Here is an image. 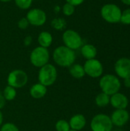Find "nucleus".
<instances>
[{
    "label": "nucleus",
    "instance_id": "obj_1",
    "mask_svg": "<svg viewBox=\"0 0 130 131\" xmlns=\"http://www.w3.org/2000/svg\"><path fill=\"white\" fill-rule=\"evenodd\" d=\"M54 61L59 66L63 68H69L76 60V54L74 50L61 45L56 48L53 52Z\"/></svg>",
    "mask_w": 130,
    "mask_h": 131
},
{
    "label": "nucleus",
    "instance_id": "obj_2",
    "mask_svg": "<svg viewBox=\"0 0 130 131\" xmlns=\"http://www.w3.org/2000/svg\"><path fill=\"white\" fill-rule=\"evenodd\" d=\"M100 88L102 92L107 94L109 96L119 92L121 88V82L118 77L114 74H105L103 75L99 82Z\"/></svg>",
    "mask_w": 130,
    "mask_h": 131
},
{
    "label": "nucleus",
    "instance_id": "obj_3",
    "mask_svg": "<svg viewBox=\"0 0 130 131\" xmlns=\"http://www.w3.org/2000/svg\"><path fill=\"white\" fill-rule=\"evenodd\" d=\"M122 10L116 4L107 3L103 5L100 10L101 17L108 23L116 24L120 22Z\"/></svg>",
    "mask_w": 130,
    "mask_h": 131
},
{
    "label": "nucleus",
    "instance_id": "obj_4",
    "mask_svg": "<svg viewBox=\"0 0 130 131\" xmlns=\"http://www.w3.org/2000/svg\"><path fill=\"white\" fill-rule=\"evenodd\" d=\"M57 78V71L56 68L51 64H47L40 68L38 71L39 83L45 87L51 86L56 81Z\"/></svg>",
    "mask_w": 130,
    "mask_h": 131
},
{
    "label": "nucleus",
    "instance_id": "obj_5",
    "mask_svg": "<svg viewBox=\"0 0 130 131\" xmlns=\"http://www.w3.org/2000/svg\"><path fill=\"white\" fill-rule=\"evenodd\" d=\"M50 60V53L48 48L38 46L34 48L30 54V61L36 68H41L48 64Z\"/></svg>",
    "mask_w": 130,
    "mask_h": 131
},
{
    "label": "nucleus",
    "instance_id": "obj_6",
    "mask_svg": "<svg viewBox=\"0 0 130 131\" xmlns=\"http://www.w3.org/2000/svg\"><path fill=\"white\" fill-rule=\"evenodd\" d=\"M62 40L64 46L74 51L80 48L83 45L82 37L77 31L73 29L65 30L62 35Z\"/></svg>",
    "mask_w": 130,
    "mask_h": 131
},
{
    "label": "nucleus",
    "instance_id": "obj_7",
    "mask_svg": "<svg viewBox=\"0 0 130 131\" xmlns=\"http://www.w3.org/2000/svg\"><path fill=\"white\" fill-rule=\"evenodd\" d=\"M113 127V125L110 117L103 114H97L93 117L90 122L92 131H111Z\"/></svg>",
    "mask_w": 130,
    "mask_h": 131
},
{
    "label": "nucleus",
    "instance_id": "obj_8",
    "mask_svg": "<svg viewBox=\"0 0 130 131\" xmlns=\"http://www.w3.org/2000/svg\"><path fill=\"white\" fill-rule=\"evenodd\" d=\"M28 80V75L24 71L16 69L8 74L7 82L9 86L14 88H21L27 84Z\"/></svg>",
    "mask_w": 130,
    "mask_h": 131
},
{
    "label": "nucleus",
    "instance_id": "obj_9",
    "mask_svg": "<svg viewBox=\"0 0 130 131\" xmlns=\"http://www.w3.org/2000/svg\"><path fill=\"white\" fill-rule=\"evenodd\" d=\"M25 18L28 21L29 25L35 27L42 26L47 21V15L45 12L38 8L30 9L28 12Z\"/></svg>",
    "mask_w": 130,
    "mask_h": 131
},
{
    "label": "nucleus",
    "instance_id": "obj_10",
    "mask_svg": "<svg viewBox=\"0 0 130 131\" xmlns=\"http://www.w3.org/2000/svg\"><path fill=\"white\" fill-rule=\"evenodd\" d=\"M85 74L93 78H100L103 72V67L102 63L96 59H90L87 60L84 65Z\"/></svg>",
    "mask_w": 130,
    "mask_h": 131
},
{
    "label": "nucleus",
    "instance_id": "obj_11",
    "mask_svg": "<svg viewBox=\"0 0 130 131\" xmlns=\"http://www.w3.org/2000/svg\"><path fill=\"white\" fill-rule=\"evenodd\" d=\"M114 69L119 78L123 80L130 78V58H121L118 59L115 63Z\"/></svg>",
    "mask_w": 130,
    "mask_h": 131
},
{
    "label": "nucleus",
    "instance_id": "obj_12",
    "mask_svg": "<svg viewBox=\"0 0 130 131\" xmlns=\"http://www.w3.org/2000/svg\"><path fill=\"white\" fill-rule=\"evenodd\" d=\"M110 119L113 125L121 127L128 123L129 120V114L126 109L116 110L113 112Z\"/></svg>",
    "mask_w": 130,
    "mask_h": 131
},
{
    "label": "nucleus",
    "instance_id": "obj_13",
    "mask_svg": "<svg viewBox=\"0 0 130 131\" xmlns=\"http://www.w3.org/2000/svg\"><path fill=\"white\" fill-rule=\"evenodd\" d=\"M110 104L116 110H123L127 107L129 104V100L125 94L117 92L110 96Z\"/></svg>",
    "mask_w": 130,
    "mask_h": 131
},
{
    "label": "nucleus",
    "instance_id": "obj_14",
    "mask_svg": "<svg viewBox=\"0 0 130 131\" xmlns=\"http://www.w3.org/2000/svg\"><path fill=\"white\" fill-rule=\"evenodd\" d=\"M86 124H87V121L85 117L80 114H75L70 119L69 121V124L71 130L77 131L82 130L86 126Z\"/></svg>",
    "mask_w": 130,
    "mask_h": 131
},
{
    "label": "nucleus",
    "instance_id": "obj_15",
    "mask_svg": "<svg viewBox=\"0 0 130 131\" xmlns=\"http://www.w3.org/2000/svg\"><path fill=\"white\" fill-rule=\"evenodd\" d=\"M80 52H81L82 56L85 59L90 60V59H93L96 58L97 54V49L94 45L91 44H86L81 46Z\"/></svg>",
    "mask_w": 130,
    "mask_h": 131
},
{
    "label": "nucleus",
    "instance_id": "obj_16",
    "mask_svg": "<svg viewBox=\"0 0 130 131\" xmlns=\"http://www.w3.org/2000/svg\"><path fill=\"white\" fill-rule=\"evenodd\" d=\"M47 94V87L41 84V83H38L34 84L30 88V94L33 98L40 99L45 96Z\"/></svg>",
    "mask_w": 130,
    "mask_h": 131
},
{
    "label": "nucleus",
    "instance_id": "obj_17",
    "mask_svg": "<svg viewBox=\"0 0 130 131\" xmlns=\"http://www.w3.org/2000/svg\"><path fill=\"white\" fill-rule=\"evenodd\" d=\"M38 42L39 46L48 48H49L53 42V37L52 35L49 31H41L38 36Z\"/></svg>",
    "mask_w": 130,
    "mask_h": 131
},
{
    "label": "nucleus",
    "instance_id": "obj_18",
    "mask_svg": "<svg viewBox=\"0 0 130 131\" xmlns=\"http://www.w3.org/2000/svg\"><path fill=\"white\" fill-rule=\"evenodd\" d=\"M69 73L70 74L76 78V79H80L85 76V71L84 66L79 64H73L71 66L69 67Z\"/></svg>",
    "mask_w": 130,
    "mask_h": 131
},
{
    "label": "nucleus",
    "instance_id": "obj_19",
    "mask_svg": "<svg viewBox=\"0 0 130 131\" xmlns=\"http://www.w3.org/2000/svg\"><path fill=\"white\" fill-rule=\"evenodd\" d=\"M110 96L107 95V94L101 92L98 94L95 98V103L97 107H105L110 104Z\"/></svg>",
    "mask_w": 130,
    "mask_h": 131
},
{
    "label": "nucleus",
    "instance_id": "obj_20",
    "mask_svg": "<svg viewBox=\"0 0 130 131\" xmlns=\"http://www.w3.org/2000/svg\"><path fill=\"white\" fill-rule=\"evenodd\" d=\"M51 27L56 31H63L67 26V22L64 18H54L51 22Z\"/></svg>",
    "mask_w": 130,
    "mask_h": 131
},
{
    "label": "nucleus",
    "instance_id": "obj_21",
    "mask_svg": "<svg viewBox=\"0 0 130 131\" xmlns=\"http://www.w3.org/2000/svg\"><path fill=\"white\" fill-rule=\"evenodd\" d=\"M2 94H3V96H4V97H5V99L6 101H13L15 98L16 94H17V92H16L15 88H14L8 85L4 89Z\"/></svg>",
    "mask_w": 130,
    "mask_h": 131
},
{
    "label": "nucleus",
    "instance_id": "obj_22",
    "mask_svg": "<svg viewBox=\"0 0 130 131\" xmlns=\"http://www.w3.org/2000/svg\"><path fill=\"white\" fill-rule=\"evenodd\" d=\"M55 129L57 131H69L70 127L69 122L65 120H60L55 124Z\"/></svg>",
    "mask_w": 130,
    "mask_h": 131
},
{
    "label": "nucleus",
    "instance_id": "obj_23",
    "mask_svg": "<svg viewBox=\"0 0 130 131\" xmlns=\"http://www.w3.org/2000/svg\"><path fill=\"white\" fill-rule=\"evenodd\" d=\"M14 1L16 6L23 10L28 9L33 2V0H14Z\"/></svg>",
    "mask_w": 130,
    "mask_h": 131
},
{
    "label": "nucleus",
    "instance_id": "obj_24",
    "mask_svg": "<svg viewBox=\"0 0 130 131\" xmlns=\"http://www.w3.org/2000/svg\"><path fill=\"white\" fill-rule=\"evenodd\" d=\"M62 12L65 16H71L75 12V7L70 3L66 2L62 7Z\"/></svg>",
    "mask_w": 130,
    "mask_h": 131
},
{
    "label": "nucleus",
    "instance_id": "obj_25",
    "mask_svg": "<svg viewBox=\"0 0 130 131\" xmlns=\"http://www.w3.org/2000/svg\"><path fill=\"white\" fill-rule=\"evenodd\" d=\"M120 22L126 25H130V8L125 9L124 11H122L121 18H120Z\"/></svg>",
    "mask_w": 130,
    "mask_h": 131
},
{
    "label": "nucleus",
    "instance_id": "obj_26",
    "mask_svg": "<svg viewBox=\"0 0 130 131\" xmlns=\"http://www.w3.org/2000/svg\"><path fill=\"white\" fill-rule=\"evenodd\" d=\"M0 131H19L16 125L12 123H6L1 127Z\"/></svg>",
    "mask_w": 130,
    "mask_h": 131
},
{
    "label": "nucleus",
    "instance_id": "obj_27",
    "mask_svg": "<svg viewBox=\"0 0 130 131\" xmlns=\"http://www.w3.org/2000/svg\"><path fill=\"white\" fill-rule=\"evenodd\" d=\"M17 25H18V28H20L21 30H25V29H26L28 27L29 22H28V21L27 20V18L25 17H23V18H20L18 21Z\"/></svg>",
    "mask_w": 130,
    "mask_h": 131
},
{
    "label": "nucleus",
    "instance_id": "obj_28",
    "mask_svg": "<svg viewBox=\"0 0 130 131\" xmlns=\"http://www.w3.org/2000/svg\"><path fill=\"white\" fill-rule=\"evenodd\" d=\"M84 0H66V2L71 4L74 7L80 5L81 4L84 3Z\"/></svg>",
    "mask_w": 130,
    "mask_h": 131
},
{
    "label": "nucleus",
    "instance_id": "obj_29",
    "mask_svg": "<svg viewBox=\"0 0 130 131\" xmlns=\"http://www.w3.org/2000/svg\"><path fill=\"white\" fill-rule=\"evenodd\" d=\"M31 41H32V38L30 35H28L24 38V45L25 46H29L31 45Z\"/></svg>",
    "mask_w": 130,
    "mask_h": 131
},
{
    "label": "nucleus",
    "instance_id": "obj_30",
    "mask_svg": "<svg viewBox=\"0 0 130 131\" xmlns=\"http://www.w3.org/2000/svg\"><path fill=\"white\" fill-rule=\"evenodd\" d=\"M5 103H6V100L5 99L3 94H0V110L2 109L5 105Z\"/></svg>",
    "mask_w": 130,
    "mask_h": 131
},
{
    "label": "nucleus",
    "instance_id": "obj_31",
    "mask_svg": "<svg viewBox=\"0 0 130 131\" xmlns=\"http://www.w3.org/2000/svg\"><path fill=\"white\" fill-rule=\"evenodd\" d=\"M124 85H125L126 88H130V78L124 79Z\"/></svg>",
    "mask_w": 130,
    "mask_h": 131
},
{
    "label": "nucleus",
    "instance_id": "obj_32",
    "mask_svg": "<svg viewBox=\"0 0 130 131\" xmlns=\"http://www.w3.org/2000/svg\"><path fill=\"white\" fill-rule=\"evenodd\" d=\"M61 8L59 5H56L54 8V12H59L61 11Z\"/></svg>",
    "mask_w": 130,
    "mask_h": 131
},
{
    "label": "nucleus",
    "instance_id": "obj_33",
    "mask_svg": "<svg viewBox=\"0 0 130 131\" xmlns=\"http://www.w3.org/2000/svg\"><path fill=\"white\" fill-rule=\"evenodd\" d=\"M121 2L126 5H130V0H121Z\"/></svg>",
    "mask_w": 130,
    "mask_h": 131
},
{
    "label": "nucleus",
    "instance_id": "obj_34",
    "mask_svg": "<svg viewBox=\"0 0 130 131\" xmlns=\"http://www.w3.org/2000/svg\"><path fill=\"white\" fill-rule=\"evenodd\" d=\"M2 121H3V116H2V112L0 111V127H1V125L2 124Z\"/></svg>",
    "mask_w": 130,
    "mask_h": 131
},
{
    "label": "nucleus",
    "instance_id": "obj_35",
    "mask_svg": "<svg viewBox=\"0 0 130 131\" xmlns=\"http://www.w3.org/2000/svg\"><path fill=\"white\" fill-rule=\"evenodd\" d=\"M11 1H12V0H0V2H9Z\"/></svg>",
    "mask_w": 130,
    "mask_h": 131
},
{
    "label": "nucleus",
    "instance_id": "obj_36",
    "mask_svg": "<svg viewBox=\"0 0 130 131\" xmlns=\"http://www.w3.org/2000/svg\"><path fill=\"white\" fill-rule=\"evenodd\" d=\"M69 131H77V130H70Z\"/></svg>",
    "mask_w": 130,
    "mask_h": 131
},
{
    "label": "nucleus",
    "instance_id": "obj_37",
    "mask_svg": "<svg viewBox=\"0 0 130 131\" xmlns=\"http://www.w3.org/2000/svg\"><path fill=\"white\" fill-rule=\"evenodd\" d=\"M111 131H118V130H112Z\"/></svg>",
    "mask_w": 130,
    "mask_h": 131
}]
</instances>
